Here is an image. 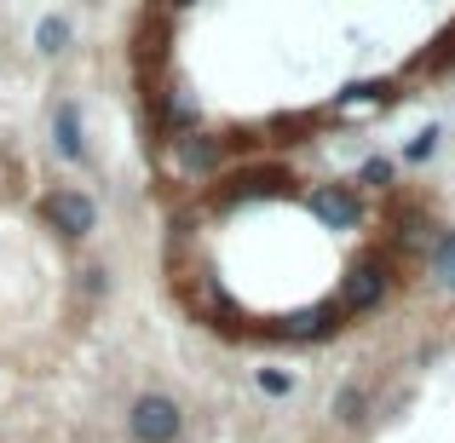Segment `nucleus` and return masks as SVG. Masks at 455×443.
I'll return each instance as SVG.
<instances>
[{"label": "nucleus", "instance_id": "nucleus-1", "mask_svg": "<svg viewBox=\"0 0 455 443\" xmlns=\"http://www.w3.org/2000/svg\"><path fill=\"white\" fill-rule=\"evenodd\" d=\"M127 432H133V443H179L185 409H179L173 398H162V392H145V398H133V409H127Z\"/></svg>", "mask_w": 455, "mask_h": 443}, {"label": "nucleus", "instance_id": "nucleus-2", "mask_svg": "<svg viewBox=\"0 0 455 443\" xmlns=\"http://www.w3.org/2000/svg\"><path fill=\"white\" fill-rule=\"evenodd\" d=\"M392 289V265H387V254H363L352 271H346V294H340V305L346 311H375L380 299H387Z\"/></svg>", "mask_w": 455, "mask_h": 443}, {"label": "nucleus", "instance_id": "nucleus-3", "mask_svg": "<svg viewBox=\"0 0 455 443\" xmlns=\"http://www.w3.org/2000/svg\"><path fill=\"white\" fill-rule=\"evenodd\" d=\"M306 208L323 231H357V225H363V196H357L352 185H317L306 196Z\"/></svg>", "mask_w": 455, "mask_h": 443}, {"label": "nucleus", "instance_id": "nucleus-4", "mask_svg": "<svg viewBox=\"0 0 455 443\" xmlns=\"http://www.w3.org/2000/svg\"><path fill=\"white\" fill-rule=\"evenodd\" d=\"M41 213H46V225H52V231L76 236V242L99 231V208H92V196H81V190H52V196L41 202Z\"/></svg>", "mask_w": 455, "mask_h": 443}, {"label": "nucleus", "instance_id": "nucleus-5", "mask_svg": "<svg viewBox=\"0 0 455 443\" xmlns=\"http://www.w3.org/2000/svg\"><path fill=\"white\" fill-rule=\"evenodd\" d=\"M179 167L185 173H208V167L225 162V138H208V133H179Z\"/></svg>", "mask_w": 455, "mask_h": 443}, {"label": "nucleus", "instance_id": "nucleus-6", "mask_svg": "<svg viewBox=\"0 0 455 443\" xmlns=\"http://www.w3.org/2000/svg\"><path fill=\"white\" fill-rule=\"evenodd\" d=\"M346 317V305H317V311H300V317H289L277 334H289V340H323V334H334Z\"/></svg>", "mask_w": 455, "mask_h": 443}, {"label": "nucleus", "instance_id": "nucleus-7", "mask_svg": "<svg viewBox=\"0 0 455 443\" xmlns=\"http://www.w3.org/2000/svg\"><path fill=\"white\" fill-rule=\"evenodd\" d=\"M52 145L64 162H81L87 155V145H81V110L76 104H58V115H52Z\"/></svg>", "mask_w": 455, "mask_h": 443}, {"label": "nucleus", "instance_id": "nucleus-8", "mask_svg": "<svg viewBox=\"0 0 455 443\" xmlns=\"http://www.w3.org/2000/svg\"><path fill=\"white\" fill-rule=\"evenodd\" d=\"M427 265H433V277L444 282V289H455V231H438L433 248H427Z\"/></svg>", "mask_w": 455, "mask_h": 443}, {"label": "nucleus", "instance_id": "nucleus-9", "mask_svg": "<svg viewBox=\"0 0 455 443\" xmlns=\"http://www.w3.org/2000/svg\"><path fill=\"white\" fill-rule=\"evenodd\" d=\"M363 415H369V392L363 386H340L334 392V421L340 426H357Z\"/></svg>", "mask_w": 455, "mask_h": 443}, {"label": "nucleus", "instance_id": "nucleus-10", "mask_svg": "<svg viewBox=\"0 0 455 443\" xmlns=\"http://www.w3.org/2000/svg\"><path fill=\"white\" fill-rule=\"evenodd\" d=\"M35 46H41V52H64V46H69V23H64V18H41Z\"/></svg>", "mask_w": 455, "mask_h": 443}, {"label": "nucleus", "instance_id": "nucleus-11", "mask_svg": "<svg viewBox=\"0 0 455 443\" xmlns=\"http://www.w3.org/2000/svg\"><path fill=\"white\" fill-rule=\"evenodd\" d=\"M259 392H271V398H283V392H289V375H283V368H259Z\"/></svg>", "mask_w": 455, "mask_h": 443}, {"label": "nucleus", "instance_id": "nucleus-12", "mask_svg": "<svg viewBox=\"0 0 455 443\" xmlns=\"http://www.w3.org/2000/svg\"><path fill=\"white\" fill-rule=\"evenodd\" d=\"M167 122H173V127H196V104H190V99H173V104H167Z\"/></svg>", "mask_w": 455, "mask_h": 443}, {"label": "nucleus", "instance_id": "nucleus-13", "mask_svg": "<svg viewBox=\"0 0 455 443\" xmlns=\"http://www.w3.org/2000/svg\"><path fill=\"white\" fill-rule=\"evenodd\" d=\"M433 145H438V127H427V133L415 138V145L403 150V155H410V162H427V155H433Z\"/></svg>", "mask_w": 455, "mask_h": 443}, {"label": "nucleus", "instance_id": "nucleus-14", "mask_svg": "<svg viewBox=\"0 0 455 443\" xmlns=\"http://www.w3.org/2000/svg\"><path fill=\"white\" fill-rule=\"evenodd\" d=\"M363 185H392V162H363Z\"/></svg>", "mask_w": 455, "mask_h": 443}, {"label": "nucleus", "instance_id": "nucleus-15", "mask_svg": "<svg viewBox=\"0 0 455 443\" xmlns=\"http://www.w3.org/2000/svg\"><path fill=\"white\" fill-rule=\"evenodd\" d=\"M167 6H196V0H167Z\"/></svg>", "mask_w": 455, "mask_h": 443}]
</instances>
